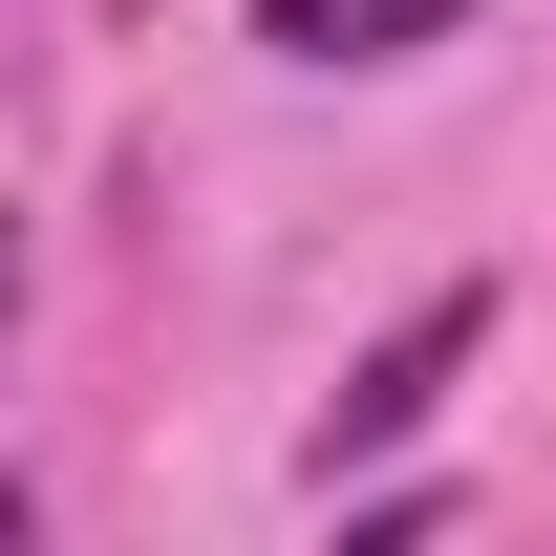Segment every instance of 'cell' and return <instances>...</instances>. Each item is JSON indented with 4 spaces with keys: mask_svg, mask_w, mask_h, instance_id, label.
Listing matches in <instances>:
<instances>
[{
    "mask_svg": "<svg viewBox=\"0 0 556 556\" xmlns=\"http://www.w3.org/2000/svg\"><path fill=\"white\" fill-rule=\"evenodd\" d=\"M471 343H492V300H471V278H450V300H407V321L364 343V386H343V407H321V492H343L364 450H407V428L450 407V364H471Z\"/></svg>",
    "mask_w": 556,
    "mask_h": 556,
    "instance_id": "6da1fadb",
    "label": "cell"
},
{
    "mask_svg": "<svg viewBox=\"0 0 556 556\" xmlns=\"http://www.w3.org/2000/svg\"><path fill=\"white\" fill-rule=\"evenodd\" d=\"M0 535H22V471H0Z\"/></svg>",
    "mask_w": 556,
    "mask_h": 556,
    "instance_id": "3957f363",
    "label": "cell"
},
{
    "mask_svg": "<svg viewBox=\"0 0 556 556\" xmlns=\"http://www.w3.org/2000/svg\"><path fill=\"white\" fill-rule=\"evenodd\" d=\"M450 22H471V0H257V43H300V65H407Z\"/></svg>",
    "mask_w": 556,
    "mask_h": 556,
    "instance_id": "7a4b0ae2",
    "label": "cell"
},
{
    "mask_svg": "<svg viewBox=\"0 0 556 556\" xmlns=\"http://www.w3.org/2000/svg\"><path fill=\"white\" fill-rule=\"evenodd\" d=\"M0 321H22V257H0Z\"/></svg>",
    "mask_w": 556,
    "mask_h": 556,
    "instance_id": "277c9868",
    "label": "cell"
}]
</instances>
